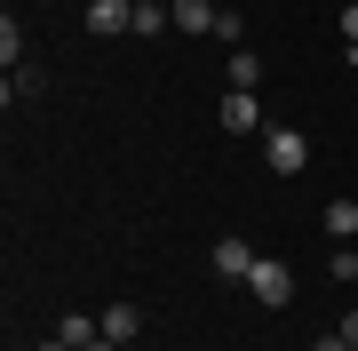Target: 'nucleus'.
<instances>
[{"label": "nucleus", "mask_w": 358, "mask_h": 351, "mask_svg": "<svg viewBox=\"0 0 358 351\" xmlns=\"http://www.w3.org/2000/svg\"><path fill=\"white\" fill-rule=\"evenodd\" d=\"M263 160H271V176H303L310 168V136L303 128H263Z\"/></svg>", "instance_id": "1"}, {"label": "nucleus", "mask_w": 358, "mask_h": 351, "mask_svg": "<svg viewBox=\"0 0 358 351\" xmlns=\"http://www.w3.org/2000/svg\"><path fill=\"white\" fill-rule=\"evenodd\" d=\"M247 296L271 303V312H287V303H294V272H287L279 256H255V272H247Z\"/></svg>", "instance_id": "2"}, {"label": "nucleus", "mask_w": 358, "mask_h": 351, "mask_svg": "<svg viewBox=\"0 0 358 351\" xmlns=\"http://www.w3.org/2000/svg\"><path fill=\"white\" fill-rule=\"evenodd\" d=\"M215 120H223L231 136H255V128H263V96H255V88H223Z\"/></svg>", "instance_id": "3"}, {"label": "nucleus", "mask_w": 358, "mask_h": 351, "mask_svg": "<svg viewBox=\"0 0 358 351\" xmlns=\"http://www.w3.org/2000/svg\"><path fill=\"white\" fill-rule=\"evenodd\" d=\"M88 32H96V40L136 32V0H88Z\"/></svg>", "instance_id": "4"}, {"label": "nucleus", "mask_w": 358, "mask_h": 351, "mask_svg": "<svg viewBox=\"0 0 358 351\" xmlns=\"http://www.w3.org/2000/svg\"><path fill=\"white\" fill-rule=\"evenodd\" d=\"M167 16H176V32H215L223 8H207V0H167Z\"/></svg>", "instance_id": "5"}, {"label": "nucleus", "mask_w": 358, "mask_h": 351, "mask_svg": "<svg viewBox=\"0 0 358 351\" xmlns=\"http://www.w3.org/2000/svg\"><path fill=\"white\" fill-rule=\"evenodd\" d=\"M215 272L223 280H247V272H255V247H247V240H215Z\"/></svg>", "instance_id": "6"}, {"label": "nucleus", "mask_w": 358, "mask_h": 351, "mask_svg": "<svg viewBox=\"0 0 358 351\" xmlns=\"http://www.w3.org/2000/svg\"><path fill=\"white\" fill-rule=\"evenodd\" d=\"M103 336H112V343H136L143 336V312H136V303H112V312H103Z\"/></svg>", "instance_id": "7"}, {"label": "nucleus", "mask_w": 358, "mask_h": 351, "mask_svg": "<svg viewBox=\"0 0 358 351\" xmlns=\"http://www.w3.org/2000/svg\"><path fill=\"white\" fill-rule=\"evenodd\" d=\"M327 232L334 240H358V200H334V208H327Z\"/></svg>", "instance_id": "8"}, {"label": "nucleus", "mask_w": 358, "mask_h": 351, "mask_svg": "<svg viewBox=\"0 0 358 351\" xmlns=\"http://www.w3.org/2000/svg\"><path fill=\"white\" fill-rule=\"evenodd\" d=\"M255 80H263V56L239 48V56H231V88H255Z\"/></svg>", "instance_id": "9"}, {"label": "nucleus", "mask_w": 358, "mask_h": 351, "mask_svg": "<svg viewBox=\"0 0 358 351\" xmlns=\"http://www.w3.org/2000/svg\"><path fill=\"white\" fill-rule=\"evenodd\" d=\"M167 25H176V16H167L159 0H136V32H143V40H152V32H167Z\"/></svg>", "instance_id": "10"}, {"label": "nucleus", "mask_w": 358, "mask_h": 351, "mask_svg": "<svg viewBox=\"0 0 358 351\" xmlns=\"http://www.w3.org/2000/svg\"><path fill=\"white\" fill-rule=\"evenodd\" d=\"M0 56H8V72H16V56H24V32H16V16H0Z\"/></svg>", "instance_id": "11"}, {"label": "nucleus", "mask_w": 358, "mask_h": 351, "mask_svg": "<svg viewBox=\"0 0 358 351\" xmlns=\"http://www.w3.org/2000/svg\"><path fill=\"white\" fill-rule=\"evenodd\" d=\"M343 40L358 48V0H343Z\"/></svg>", "instance_id": "12"}, {"label": "nucleus", "mask_w": 358, "mask_h": 351, "mask_svg": "<svg viewBox=\"0 0 358 351\" xmlns=\"http://www.w3.org/2000/svg\"><path fill=\"white\" fill-rule=\"evenodd\" d=\"M310 351H350V343H343V327H334V336H319V343H310Z\"/></svg>", "instance_id": "13"}, {"label": "nucleus", "mask_w": 358, "mask_h": 351, "mask_svg": "<svg viewBox=\"0 0 358 351\" xmlns=\"http://www.w3.org/2000/svg\"><path fill=\"white\" fill-rule=\"evenodd\" d=\"M80 351H128V343H112V336H96V343H80Z\"/></svg>", "instance_id": "14"}, {"label": "nucleus", "mask_w": 358, "mask_h": 351, "mask_svg": "<svg viewBox=\"0 0 358 351\" xmlns=\"http://www.w3.org/2000/svg\"><path fill=\"white\" fill-rule=\"evenodd\" d=\"M343 343H350V351H358V312H350V319H343Z\"/></svg>", "instance_id": "15"}, {"label": "nucleus", "mask_w": 358, "mask_h": 351, "mask_svg": "<svg viewBox=\"0 0 358 351\" xmlns=\"http://www.w3.org/2000/svg\"><path fill=\"white\" fill-rule=\"evenodd\" d=\"M40 351H72V343H64V336H48V343H40Z\"/></svg>", "instance_id": "16"}]
</instances>
